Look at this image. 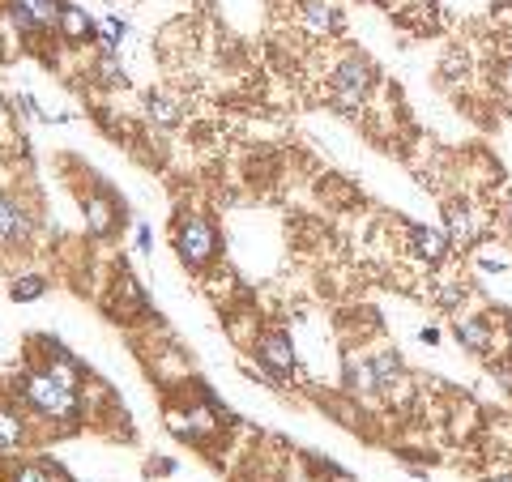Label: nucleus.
I'll return each instance as SVG.
<instances>
[{
    "label": "nucleus",
    "instance_id": "nucleus-7",
    "mask_svg": "<svg viewBox=\"0 0 512 482\" xmlns=\"http://www.w3.org/2000/svg\"><path fill=\"white\" fill-rule=\"evenodd\" d=\"M60 18V0H13V22L22 30H47Z\"/></svg>",
    "mask_w": 512,
    "mask_h": 482
},
{
    "label": "nucleus",
    "instance_id": "nucleus-15",
    "mask_svg": "<svg viewBox=\"0 0 512 482\" xmlns=\"http://www.w3.org/2000/svg\"><path fill=\"white\" fill-rule=\"evenodd\" d=\"M346 389H355V393H372V389H376L372 359H367V363H355V359H350V363H346Z\"/></svg>",
    "mask_w": 512,
    "mask_h": 482
},
{
    "label": "nucleus",
    "instance_id": "nucleus-23",
    "mask_svg": "<svg viewBox=\"0 0 512 482\" xmlns=\"http://www.w3.org/2000/svg\"><path fill=\"white\" fill-rule=\"evenodd\" d=\"M487 482H512V474H495V478H487Z\"/></svg>",
    "mask_w": 512,
    "mask_h": 482
},
{
    "label": "nucleus",
    "instance_id": "nucleus-1",
    "mask_svg": "<svg viewBox=\"0 0 512 482\" xmlns=\"http://www.w3.org/2000/svg\"><path fill=\"white\" fill-rule=\"evenodd\" d=\"M372 82H376L372 64H367L363 56H346L338 69H333V77H329L333 107H338V111H359L363 99H367V90H372Z\"/></svg>",
    "mask_w": 512,
    "mask_h": 482
},
{
    "label": "nucleus",
    "instance_id": "nucleus-9",
    "mask_svg": "<svg viewBox=\"0 0 512 482\" xmlns=\"http://www.w3.org/2000/svg\"><path fill=\"white\" fill-rule=\"evenodd\" d=\"M30 235V218L18 210V201L0 197V244H18Z\"/></svg>",
    "mask_w": 512,
    "mask_h": 482
},
{
    "label": "nucleus",
    "instance_id": "nucleus-21",
    "mask_svg": "<svg viewBox=\"0 0 512 482\" xmlns=\"http://www.w3.org/2000/svg\"><path fill=\"white\" fill-rule=\"evenodd\" d=\"M99 69H103V82H124V77L116 73V60H111V56H103Z\"/></svg>",
    "mask_w": 512,
    "mask_h": 482
},
{
    "label": "nucleus",
    "instance_id": "nucleus-11",
    "mask_svg": "<svg viewBox=\"0 0 512 482\" xmlns=\"http://www.w3.org/2000/svg\"><path fill=\"white\" fill-rule=\"evenodd\" d=\"M453 333H457L461 346L474 350V355H487V350H491V329L483 325V320H457Z\"/></svg>",
    "mask_w": 512,
    "mask_h": 482
},
{
    "label": "nucleus",
    "instance_id": "nucleus-18",
    "mask_svg": "<svg viewBox=\"0 0 512 482\" xmlns=\"http://www.w3.org/2000/svg\"><path fill=\"white\" fill-rule=\"evenodd\" d=\"M13 482H69V478L52 470V465H22V470L13 474Z\"/></svg>",
    "mask_w": 512,
    "mask_h": 482
},
{
    "label": "nucleus",
    "instance_id": "nucleus-3",
    "mask_svg": "<svg viewBox=\"0 0 512 482\" xmlns=\"http://www.w3.org/2000/svg\"><path fill=\"white\" fill-rule=\"evenodd\" d=\"M175 248H180V261L192 265V269H205L214 261L218 252V235L205 218H188L180 222V231H175Z\"/></svg>",
    "mask_w": 512,
    "mask_h": 482
},
{
    "label": "nucleus",
    "instance_id": "nucleus-5",
    "mask_svg": "<svg viewBox=\"0 0 512 482\" xmlns=\"http://www.w3.org/2000/svg\"><path fill=\"white\" fill-rule=\"evenodd\" d=\"M256 355H261L265 372H274V376L295 372V346H291V337L286 333H265L261 346H256Z\"/></svg>",
    "mask_w": 512,
    "mask_h": 482
},
{
    "label": "nucleus",
    "instance_id": "nucleus-6",
    "mask_svg": "<svg viewBox=\"0 0 512 482\" xmlns=\"http://www.w3.org/2000/svg\"><path fill=\"white\" fill-rule=\"evenodd\" d=\"M444 235L453 239L457 248H474L478 244V222L470 214V205H461V201L444 205Z\"/></svg>",
    "mask_w": 512,
    "mask_h": 482
},
{
    "label": "nucleus",
    "instance_id": "nucleus-22",
    "mask_svg": "<svg viewBox=\"0 0 512 482\" xmlns=\"http://www.w3.org/2000/svg\"><path fill=\"white\" fill-rule=\"evenodd\" d=\"M504 222H508V227H512V197H508V205H504Z\"/></svg>",
    "mask_w": 512,
    "mask_h": 482
},
{
    "label": "nucleus",
    "instance_id": "nucleus-17",
    "mask_svg": "<svg viewBox=\"0 0 512 482\" xmlns=\"http://www.w3.org/2000/svg\"><path fill=\"white\" fill-rule=\"evenodd\" d=\"M22 444V423L13 410H0V448H18Z\"/></svg>",
    "mask_w": 512,
    "mask_h": 482
},
{
    "label": "nucleus",
    "instance_id": "nucleus-20",
    "mask_svg": "<svg viewBox=\"0 0 512 482\" xmlns=\"http://www.w3.org/2000/svg\"><path fill=\"white\" fill-rule=\"evenodd\" d=\"M495 86H500V94H504V99H512V60L504 64L500 73H495Z\"/></svg>",
    "mask_w": 512,
    "mask_h": 482
},
{
    "label": "nucleus",
    "instance_id": "nucleus-8",
    "mask_svg": "<svg viewBox=\"0 0 512 482\" xmlns=\"http://www.w3.org/2000/svg\"><path fill=\"white\" fill-rule=\"evenodd\" d=\"M448 248H453V239H448L444 231H431V227H410V252L419 256V261H427V265H440Z\"/></svg>",
    "mask_w": 512,
    "mask_h": 482
},
{
    "label": "nucleus",
    "instance_id": "nucleus-12",
    "mask_svg": "<svg viewBox=\"0 0 512 482\" xmlns=\"http://www.w3.org/2000/svg\"><path fill=\"white\" fill-rule=\"evenodd\" d=\"M111 227H116V205H111L107 197L86 201V231L90 235H107Z\"/></svg>",
    "mask_w": 512,
    "mask_h": 482
},
{
    "label": "nucleus",
    "instance_id": "nucleus-16",
    "mask_svg": "<svg viewBox=\"0 0 512 482\" xmlns=\"http://www.w3.org/2000/svg\"><path fill=\"white\" fill-rule=\"evenodd\" d=\"M43 291H47V282L39 278V273H30V278H18V282L9 286V295L18 299V303H30V299H39Z\"/></svg>",
    "mask_w": 512,
    "mask_h": 482
},
{
    "label": "nucleus",
    "instance_id": "nucleus-4",
    "mask_svg": "<svg viewBox=\"0 0 512 482\" xmlns=\"http://www.w3.org/2000/svg\"><path fill=\"white\" fill-rule=\"evenodd\" d=\"M299 26L308 30L312 39H333V35H342L346 22H342V13L333 0H303L299 5Z\"/></svg>",
    "mask_w": 512,
    "mask_h": 482
},
{
    "label": "nucleus",
    "instance_id": "nucleus-2",
    "mask_svg": "<svg viewBox=\"0 0 512 482\" xmlns=\"http://www.w3.org/2000/svg\"><path fill=\"white\" fill-rule=\"evenodd\" d=\"M26 397H30V406H35L39 414H47V419H73V410H77L73 389L69 384H60L52 372H30Z\"/></svg>",
    "mask_w": 512,
    "mask_h": 482
},
{
    "label": "nucleus",
    "instance_id": "nucleus-14",
    "mask_svg": "<svg viewBox=\"0 0 512 482\" xmlns=\"http://www.w3.org/2000/svg\"><path fill=\"white\" fill-rule=\"evenodd\" d=\"M372 372H376V389L380 393H393V384L402 380V359H397V355H376L372 359Z\"/></svg>",
    "mask_w": 512,
    "mask_h": 482
},
{
    "label": "nucleus",
    "instance_id": "nucleus-10",
    "mask_svg": "<svg viewBox=\"0 0 512 482\" xmlns=\"http://www.w3.org/2000/svg\"><path fill=\"white\" fill-rule=\"evenodd\" d=\"M56 30H60V35L64 39H90L94 35V22L86 18V13L82 9H77V5H60V18H56Z\"/></svg>",
    "mask_w": 512,
    "mask_h": 482
},
{
    "label": "nucleus",
    "instance_id": "nucleus-19",
    "mask_svg": "<svg viewBox=\"0 0 512 482\" xmlns=\"http://www.w3.org/2000/svg\"><path fill=\"white\" fill-rule=\"evenodd\" d=\"M120 39H124V26L120 22H103V47L111 52V47H120Z\"/></svg>",
    "mask_w": 512,
    "mask_h": 482
},
{
    "label": "nucleus",
    "instance_id": "nucleus-24",
    "mask_svg": "<svg viewBox=\"0 0 512 482\" xmlns=\"http://www.w3.org/2000/svg\"><path fill=\"white\" fill-rule=\"evenodd\" d=\"M508 337H512V320H508Z\"/></svg>",
    "mask_w": 512,
    "mask_h": 482
},
{
    "label": "nucleus",
    "instance_id": "nucleus-13",
    "mask_svg": "<svg viewBox=\"0 0 512 482\" xmlns=\"http://www.w3.org/2000/svg\"><path fill=\"white\" fill-rule=\"evenodd\" d=\"M146 111H150V120L167 124V128L184 120V107H180V99H171V94H150V99H146Z\"/></svg>",
    "mask_w": 512,
    "mask_h": 482
}]
</instances>
